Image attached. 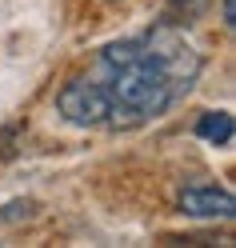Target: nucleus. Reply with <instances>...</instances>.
Returning <instances> with one entry per match:
<instances>
[{"mask_svg": "<svg viewBox=\"0 0 236 248\" xmlns=\"http://www.w3.org/2000/svg\"><path fill=\"white\" fill-rule=\"evenodd\" d=\"M32 212V200H16V204H8V208H0V220H20V216Z\"/></svg>", "mask_w": 236, "mask_h": 248, "instance_id": "nucleus-4", "label": "nucleus"}, {"mask_svg": "<svg viewBox=\"0 0 236 248\" xmlns=\"http://www.w3.org/2000/svg\"><path fill=\"white\" fill-rule=\"evenodd\" d=\"M220 16H224V24H228V28L236 24V0H220Z\"/></svg>", "mask_w": 236, "mask_h": 248, "instance_id": "nucleus-5", "label": "nucleus"}, {"mask_svg": "<svg viewBox=\"0 0 236 248\" xmlns=\"http://www.w3.org/2000/svg\"><path fill=\"white\" fill-rule=\"evenodd\" d=\"M196 136H200V140H208V144H216V148H228L232 136H236L232 112H204L196 120Z\"/></svg>", "mask_w": 236, "mask_h": 248, "instance_id": "nucleus-3", "label": "nucleus"}, {"mask_svg": "<svg viewBox=\"0 0 236 248\" xmlns=\"http://www.w3.org/2000/svg\"><path fill=\"white\" fill-rule=\"evenodd\" d=\"M200 68L196 44L160 24L104 44L92 68L56 92V112L76 128H140L184 100Z\"/></svg>", "mask_w": 236, "mask_h": 248, "instance_id": "nucleus-1", "label": "nucleus"}, {"mask_svg": "<svg viewBox=\"0 0 236 248\" xmlns=\"http://www.w3.org/2000/svg\"><path fill=\"white\" fill-rule=\"evenodd\" d=\"M180 212L188 216H220V220H232L236 212V200L228 188H216V184H188V188L180 192Z\"/></svg>", "mask_w": 236, "mask_h": 248, "instance_id": "nucleus-2", "label": "nucleus"}]
</instances>
